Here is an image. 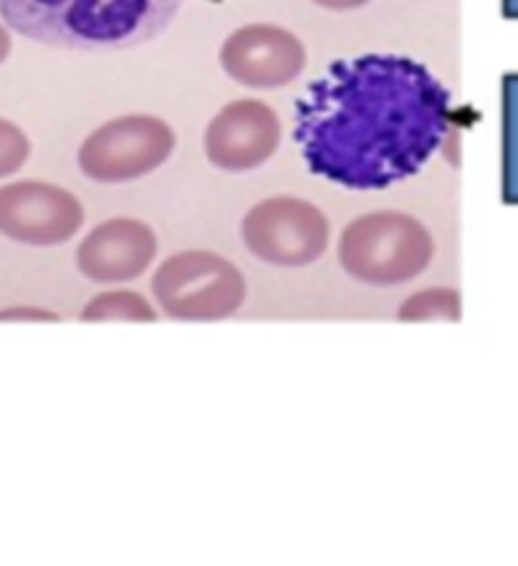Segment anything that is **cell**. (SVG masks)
<instances>
[{
    "label": "cell",
    "mask_w": 518,
    "mask_h": 566,
    "mask_svg": "<svg viewBox=\"0 0 518 566\" xmlns=\"http://www.w3.org/2000/svg\"><path fill=\"white\" fill-rule=\"evenodd\" d=\"M178 135L152 114H127L96 127L78 147V170L92 182L125 185L152 175L172 157Z\"/></svg>",
    "instance_id": "5"
},
{
    "label": "cell",
    "mask_w": 518,
    "mask_h": 566,
    "mask_svg": "<svg viewBox=\"0 0 518 566\" xmlns=\"http://www.w3.org/2000/svg\"><path fill=\"white\" fill-rule=\"evenodd\" d=\"M435 243L425 223L408 212H367L341 230L337 259L364 286L392 289L417 279L433 263Z\"/></svg>",
    "instance_id": "3"
},
{
    "label": "cell",
    "mask_w": 518,
    "mask_h": 566,
    "mask_svg": "<svg viewBox=\"0 0 518 566\" xmlns=\"http://www.w3.org/2000/svg\"><path fill=\"white\" fill-rule=\"evenodd\" d=\"M160 243L142 220L112 218L92 228L76 248V269L94 283H127L155 263Z\"/></svg>",
    "instance_id": "10"
},
{
    "label": "cell",
    "mask_w": 518,
    "mask_h": 566,
    "mask_svg": "<svg viewBox=\"0 0 518 566\" xmlns=\"http://www.w3.org/2000/svg\"><path fill=\"white\" fill-rule=\"evenodd\" d=\"M461 316V296L455 289H425L405 298L400 306V322H455Z\"/></svg>",
    "instance_id": "12"
},
{
    "label": "cell",
    "mask_w": 518,
    "mask_h": 566,
    "mask_svg": "<svg viewBox=\"0 0 518 566\" xmlns=\"http://www.w3.org/2000/svg\"><path fill=\"white\" fill-rule=\"evenodd\" d=\"M11 49H13L11 33L6 31V25H0V64H6L8 56H11Z\"/></svg>",
    "instance_id": "16"
},
{
    "label": "cell",
    "mask_w": 518,
    "mask_h": 566,
    "mask_svg": "<svg viewBox=\"0 0 518 566\" xmlns=\"http://www.w3.org/2000/svg\"><path fill=\"white\" fill-rule=\"evenodd\" d=\"M241 238L251 255L276 269H306L327 253L329 218L309 200L276 195L245 212Z\"/></svg>",
    "instance_id": "6"
},
{
    "label": "cell",
    "mask_w": 518,
    "mask_h": 566,
    "mask_svg": "<svg viewBox=\"0 0 518 566\" xmlns=\"http://www.w3.org/2000/svg\"><path fill=\"white\" fill-rule=\"evenodd\" d=\"M0 322H59V314L41 306H11L0 312Z\"/></svg>",
    "instance_id": "14"
},
{
    "label": "cell",
    "mask_w": 518,
    "mask_h": 566,
    "mask_svg": "<svg viewBox=\"0 0 518 566\" xmlns=\"http://www.w3.org/2000/svg\"><path fill=\"white\" fill-rule=\"evenodd\" d=\"M182 0H0L15 33L54 49L121 51L167 31Z\"/></svg>",
    "instance_id": "2"
},
{
    "label": "cell",
    "mask_w": 518,
    "mask_h": 566,
    "mask_svg": "<svg viewBox=\"0 0 518 566\" xmlns=\"http://www.w3.org/2000/svg\"><path fill=\"white\" fill-rule=\"evenodd\" d=\"M249 283L239 265L213 251H180L152 276L157 306L180 322H221L245 304Z\"/></svg>",
    "instance_id": "4"
},
{
    "label": "cell",
    "mask_w": 518,
    "mask_h": 566,
    "mask_svg": "<svg viewBox=\"0 0 518 566\" xmlns=\"http://www.w3.org/2000/svg\"><path fill=\"white\" fill-rule=\"evenodd\" d=\"M314 6L327 8V11H337V13H347V11H357V8H364L372 0H311Z\"/></svg>",
    "instance_id": "15"
},
{
    "label": "cell",
    "mask_w": 518,
    "mask_h": 566,
    "mask_svg": "<svg viewBox=\"0 0 518 566\" xmlns=\"http://www.w3.org/2000/svg\"><path fill=\"white\" fill-rule=\"evenodd\" d=\"M208 163L223 172H251L278 153L281 119L266 102L225 104L205 129Z\"/></svg>",
    "instance_id": "9"
},
{
    "label": "cell",
    "mask_w": 518,
    "mask_h": 566,
    "mask_svg": "<svg viewBox=\"0 0 518 566\" xmlns=\"http://www.w3.org/2000/svg\"><path fill=\"white\" fill-rule=\"evenodd\" d=\"M82 226V200L59 185L21 180L0 188V235L8 241L54 248L72 241Z\"/></svg>",
    "instance_id": "7"
},
{
    "label": "cell",
    "mask_w": 518,
    "mask_h": 566,
    "mask_svg": "<svg viewBox=\"0 0 518 566\" xmlns=\"http://www.w3.org/2000/svg\"><path fill=\"white\" fill-rule=\"evenodd\" d=\"M453 96L433 71L394 53L341 59L294 109V139L314 175L384 190L417 175L451 129Z\"/></svg>",
    "instance_id": "1"
},
{
    "label": "cell",
    "mask_w": 518,
    "mask_h": 566,
    "mask_svg": "<svg viewBox=\"0 0 518 566\" xmlns=\"http://www.w3.org/2000/svg\"><path fill=\"white\" fill-rule=\"evenodd\" d=\"M84 322H155L152 304L137 291L117 289L96 294L82 312Z\"/></svg>",
    "instance_id": "11"
},
{
    "label": "cell",
    "mask_w": 518,
    "mask_h": 566,
    "mask_svg": "<svg viewBox=\"0 0 518 566\" xmlns=\"http://www.w3.org/2000/svg\"><path fill=\"white\" fill-rule=\"evenodd\" d=\"M306 46L296 33L274 23H249L228 35L221 66L245 88H281L294 84L306 69Z\"/></svg>",
    "instance_id": "8"
},
{
    "label": "cell",
    "mask_w": 518,
    "mask_h": 566,
    "mask_svg": "<svg viewBox=\"0 0 518 566\" xmlns=\"http://www.w3.org/2000/svg\"><path fill=\"white\" fill-rule=\"evenodd\" d=\"M31 142L21 127L0 117V180L11 177L29 163Z\"/></svg>",
    "instance_id": "13"
}]
</instances>
